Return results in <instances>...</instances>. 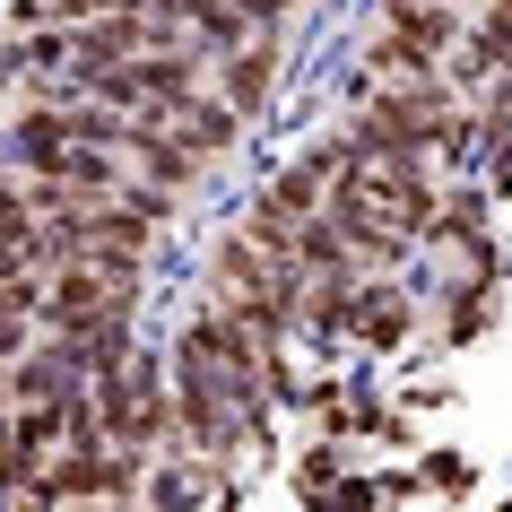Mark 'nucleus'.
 Returning <instances> with one entry per match:
<instances>
[{"mask_svg":"<svg viewBox=\"0 0 512 512\" xmlns=\"http://www.w3.org/2000/svg\"><path fill=\"white\" fill-rule=\"evenodd\" d=\"M35 339H44V322H35V313H0V365H18Z\"/></svg>","mask_w":512,"mask_h":512,"instance_id":"14","label":"nucleus"},{"mask_svg":"<svg viewBox=\"0 0 512 512\" xmlns=\"http://www.w3.org/2000/svg\"><path fill=\"white\" fill-rule=\"evenodd\" d=\"M304 512H382V478H339L322 495H304Z\"/></svg>","mask_w":512,"mask_h":512,"instance_id":"11","label":"nucleus"},{"mask_svg":"<svg viewBox=\"0 0 512 512\" xmlns=\"http://www.w3.org/2000/svg\"><path fill=\"white\" fill-rule=\"evenodd\" d=\"M339 478H348V469H339V434H322V443L296 460V495H322V486H339Z\"/></svg>","mask_w":512,"mask_h":512,"instance_id":"12","label":"nucleus"},{"mask_svg":"<svg viewBox=\"0 0 512 512\" xmlns=\"http://www.w3.org/2000/svg\"><path fill=\"white\" fill-rule=\"evenodd\" d=\"M356 70H365L374 87H434V79H443V53H426L417 35L374 27V35H365V53H356Z\"/></svg>","mask_w":512,"mask_h":512,"instance_id":"2","label":"nucleus"},{"mask_svg":"<svg viewBox=\"0 0 512 512\" xmlns=\"http://www.w3.org/2000/svg\"><path fill=\"white\" fill-rule=\"evenodd\" d=\"M278 70H287V35H278V27H252L235 53H217V96H226L243 122H261L270 96H278Z\"/></svg>","mask_w":512,"mask_h":512,"instance_id":"1","label":"nucleus"},{"mask_svg":"<svg viewBox=\"0 0 512 512\" xmlns=\"http://www.w3.org/2000/svg\"><path fill=\"white\" fill-rule=\"evenodd\" d=\"M408 330H417V304H408L391 278H365V304H356V348L391 356V348H408Z\"/></svg>","mask_w":512,"mask_h":512,"instance_id":"5","label":"nucleus"},{"mask_svg":"<svg viewBox=\"0 0 512 512\" xmlns=\"http://www.w3.org/2000/svg\"><path fill=\"white\" fill-rule=\"evenodd\" d=\"M356 304H365V270L313 278V296H304V330H313V339H356Z\"/></svg>","mask_w":512,"mask_h":512,"instance_id":"6","label":"nucleus"},{"mask_svg":"<svg viewBox=\"0 0 512 512\" xmlns=\"http://www.w3.org/2000/svg\"><path fill=\"white\" fill-rule=\"evenodd\" d=\"M478 235H486V200H478V191H443L426 243H478Z\"/></svg>","mask_w":512,"mask_h":512,"instance_id":"10","label":"nucleus"},{"mask_svg":"<svg viewBox=\"0 0 512 512\" xmlns=\"http://www.w3.org/2000/svg\"><path fill=\"white\" fill-rule=\"evenodd\" d=\"M261 200H270L278 217H296V226H313V217L330 209V174H313V165L296 157V165H278L270 183H261Z\"/></svg>","mask_w":512,"mask_h":512,"instance_id":"8","label":"nucleus"},{"mask_svg":"<svg viewBox=\"0 0 512 512\" xmlns=\"http://www.w3.org/2000/svg\"><path fill=\"white\" fill-rule=\"evenodd\" d=\"M209 486H217V460L165 452L157 469H148V486H139V504L148 512H209Z\"/></svg>","mask_w":512,"mask_h":512,"instance_id":"3","label":"nucleus"},{"mask_svg":"<svg viewBox=\"0 0 512 512\" xmlns=\"http://www.w3.org/2000/svg\"><path fill=\"white\" fill-rule=\"evenodd\" d=\"M382 27H391V35H417L426 53L452 61L460 35H469V9H460V0H382Z\"/></svg>","mask_w":512,"mask_h":512,"instance_id":"4","label":"nucleus"},{"mask_svg":"<svg viewBox=\"0 0 512 512\" xmlns=\"http://www.w3.org/2000/svg\"><path fill=\"white\" fill-rule=\"evenodd\" d=\"M426 486H434V495H452V504H460V495L478 486V469H469V460H452V452H434V460H426Z\"/></svg>","mask_w":512,"mask_h":512,"instance_id":"13","label":"nucleus"},{"mask_svg":"<svg viewBox=\"0 0 512 512\" xmlns=\"http://www.w3.org/2000/svg\"><path fill=\"white\" fill-rule=\"evenodd\" d=\"M486 322H495V287H452V313H443V348H469V339H486Z\"/></svg>","mask_w":512,"mask_h":512,"instance_id":"9","label":"nucleus"},{"mask_svg":"<svg viewBox=\"0 0 512 512\" xmlns=\"http://www.w3.org/2000/svg\"><path fill=\"white\" fill-rule=\"evenodd\" d=\"M27 79V35H0V87Z\"/></svg>","mask_w":512,"mask_h":512,"instance_id":"15","label":"nucleus"},{"mask_svg":"<svg viewBox=\"0 0 512 512\" xmlns=\"http://www.w3.org/2000/svg\"><path fill=\"white\" fill-rule=\"evenodd\" d=\"M165 122H174V131H183L209 165H217V157H235V139H243V113L226 105V96H191V105H174Z\"/></svg>","mask_w":512,"mask_h":512,"instance_id":"7","label":"nucleus"}]
</instances>
